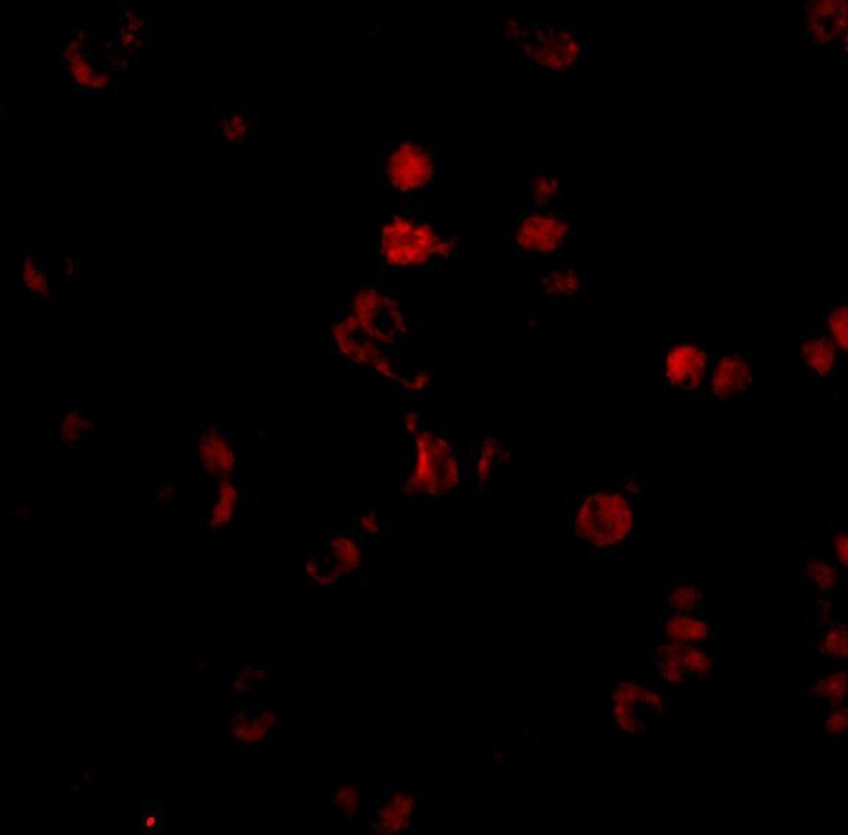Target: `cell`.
<instances>
[{
  "label": "cell",
  "mask_w": 848,
  "mask_h": 835,
  "mask_svg": "<svg viewBox=\"0 0 848 835\" xmlns=\"http://www.w3.org/2000/svg\"><path fill=\"white\" fill-rule=\"evenodd\" d=\"M655 480L656 474L646 471L591 474L585 490L572 496L569 536L581 542L595 559H631L635 513L654 491Z\"/></svg>",
  "instance_id": "6da1fadb"
},
{
  "label": "cell",
  "mask_w": 848,
  "mask_h": 835,
  "mask_svg": "<svg viewBox=\"0 0 848 835\" xmlns=\"http://www.w3.org/2000/svg\"><path fill=\"white\" fill-rule=\"evenodd\" d=\"M468 242L449 232L422 203L399 204L376 220L378 267L395 276H427L467 255Z\"/></svg>",
  "instance_id": "7a4b0ae2"
},
{
  "label": "cell",
  "mask_w": 848,
  "mask_h": 835,
  "mask_svg": "<svg viewBox=\"0 0 848 835\" xmlns=\"http://www.w3.org/2000/svg\"><path fill=\"white\" fill-rule=\"evenodd\" d=\"M446 145L404 134L382 142L377 155L378 199L399 204L422 203L445 181Z\"/></svg>",
  "instance_id": "3957f363"
},
{
  "label": "cell",
  "mask_w": 848,
  "mask_h": 835,
  "mask_svg": "<svg viewBox=\"0 0 848 835\" xmlns=\"http://www.w3.org/2000/svg\"><path fill=\"white\" fill-rule=\"evenodd\" d=\"M498 38L502 46L516 51L522 63L538 71H576L587 55V38L581 29L565 24H524L509 11H498Z\"/></svg>",
  "instance_id": "277c9868"
},
{
  "label": "cell",
  "mask_w": 848,
  "mask_h": 835,
  "mask_svg": "<svg viewBox=\"0 0 848 835\" xmlns=\"http://www.w3.org/2000/svg\"><path fill=\"white\" fill-rule=\"evenodd\" d=\"M711 352L702 330L659 333L658 393L660 400L699 402Z\"/></svg>",
  "instance_id": "5b68a950"
},
{
  "label": "cell",
  "mask_w": 848,
  "mask_h": 835,
  "mask_svg": "<svg viewBox=\"0 0 848 835\" xmlns=\"http://www.w3.org/2000/svg\"><path fill=\"white\" fill-rule=\"evenodd\" d=\"M462 482V463L447 438L433 430L413 436L412 465L403 490L411 496L440 498Z\"/></svg>",
  "instance_id": "8992f818"
},
{
  "label": "cell",
  "mask_w": 848,
  "mask_h": 835,
  "mask_svg": "<svg viewBox=\"0 0 848 835\" xmlns=\"http://www.w3.org/2000/svg\"><path fill=\"white\" fill-rule=\"evenodd\" d=\"M578 233L576 216L524 208L512 224L509 241L517 258L547 259L562 254Z\"/></svg>",
  "instance_id": "52a82bcc"
},
{
  "label": "cell",
  "mask_w": 848,
  "mask_h": 835,
  "mask_svg": "<svg viewBox=\"0 0 848 835\" xmlns=\"http://www.w3.org/2000/svg\"><path fill=\"white\" fill-rule=\"evenodd\" d=\"M346 311L369 337L386 349L406 341L412 332L411 312L381 287L364 286L356 289Z\"/></svg>",
  "instance_id": "ba28073f"
},
{
  "label": "cell",
  "mask_w": 848,
  "mask_h": 835,
  "mask_svg": "<svg viewBox=\"0 0 848 835\" xmlns=\"http://www.w3.org/2000/svg\"><path fill=\"white\" fill-rule=\"evenodd\" d=\"M755 356L713 352L708 356L706 376L699 402L726 404L750 398L758 389Z\"/></svg>",
  "instance_id": "9c48e42d"
},
{
  "label": "cell",
  "mask_w": 848,
  "mask_h": 835,
  "mask_svg": "<svg viewBox=\"0 0 848 835\" xmlns=\"http://www.w3.org/2000/svg\"><path fill=\"white\" fill-rule=\"evenodd\" d=\"M665 712L667 700L659 690L651 687L622 681L612 691L613 721L626 736H645Z\"/></svg>",
  "instance_id": "30bf717a"
},
{
  "label": "cell",
  "mask_w": 848,
  "mask_h": 835,
  "mask_svg": "<svg viewBox=\"0 0 848 835\" xmlns=\"http://www.w3.org/2000/svg\"><path fill=\"white\" fill-rule=\"evenodd\" d=\"M332 337L334 346L341 352L343 358L350 360L359 367L372 368L381 377L390 381H402L398 369L391 364L389 349L381 346L380 343L369 337L350 313L343 311L338 319L332 325Z\"/></svg>",
  "instance_id": "8fae6325"
},
{
  "label": "cell",
  "mask_w": 848,
  "mask_h": 835,
  "mask_svg": "<svg viewBox=\"0 0 848 835\" xmlns=\"http://www.w3.org/2000/svg\"><path fill=\"white\" fill-rule=\"evenodd\" d=\"M655 667L660 680L671 687H680L689 680H707L716 671L715 659L703 646L667 641L655 647Z\"/></svg>",
  "instance_id": "7c38bea8"
},
{
  "label": "cell",
  "mask_w": 848,
  "mask_h": 835,
  "mask_svg": "<svg viewBox=\"0 0 848 835\" xmlns=\"http://www.w3.org/2000/svg\"><path fill=\"white\" fill-rule=\"evenodd\" d=\"M420 813V795L412 787L394 786L377 793L371 804L369 826L381 835L411 834Z\"/></svg>",
  "instance_id": "4fadbf2b"
},
{
  "label": "cell",
  "mask_w": 848,
  "mask_h": 835,
  "mask_svg": "<svg viewBox=\"0 0 848 835\" xmlns=\"http://www.w3.org/2000/svg\"><path fill=\"white\" fill-rule=\"evenodd\" d=\"M804 30L813 45L847 46V5L843 0H816L804 8Z\"/></svg>",
  "instance_id": "5bb4252c"
},
{
  "label": "cell",
  "mask_w": 848,
  "mask_h": 835,
  "mask_svg": "<svg viewBox=\"0 0 848 835\" xmlns=\"http://www.w3.org/2000/svg\"><path fill=\"white\" fill-rule=\"evenodd\" d=\"M800 369L806 378L846 377V359L822 329L808 330L800 337Z\"/></svg>",
  "instance_id": "9a60e30c"
},
{
  "label": "cell",
  "mask_w": 848,
  "mask_h": 835,
  "mask_svg": "<svg viewBox=\"0 0 848 835\" xmlns=\"http://www.w3.org/2000/svg\"><path fill=\"white\" fill-rule=\"evenodd\" d=\"M585 272L578 260H558L543 271V294L550 303H581L585 293Z\"/></svg>",
  "instance_id": "2e32d148"
},
{
  "label": "cell",
  "mask_w": 848,
  "mask_h": 835,
  "mask_svg": "<svg viewBox=\"0 0 848 835\" xmlns=\"http://www.w3.org/2000/svg\"><path fill=\"white\" fill-rule=\"evenodd\" d=\"M525 208L532 211H559L564 200V178L556 169H533L526 172Z\"/></svg>",
  "instance_id": "e0dca14e"
},
{
  "label": "cell",
  "mask_w": 848,
  "mask_h": 835,
  "mask_svg": "<svg viewBox=\"0 0 848 835\" xmlns=\"http://www.w3.org/2000/svg\"><path fill=\"white\" fill-rule=\"evenodd\" d=\"M199 467L215 480H230L236 467V455L232 443L219 430H209L198 442Z\"/></svg>",
  "instance_id": "ac0fdd59"
},
{
  "label": "cell",
  "mask_w": 848,
  "mask_h": 835,
  "mask_svg": "<svg viewBox=\"0 0 848 835\" xmlns=\"http://www.w3.org/2000/svg\"><path fill=\"white\" fill-rule=\"evenodd\" d=\"M704 578L702 571L680 569L665 587L663 598L669 611L699 613L704 606Z\"/></svg>",
  "instance_id": "d6986e66"
},
{
  "label": "cell",
  "mask_w": 848,
  "mask_h": 835,
  "mask_svg": "<svg viewBox=\"0 0 848 835\" xmlns=\"http://www.w3.org/2000/svg\"><path fill=\"white\" fill-rule=\"evenodd\" d=\"M330 567L346 578L356 576L367 565L364 543L354 533L334 532L327 538Z\"/></svg>",
  "instance_id": "ffe728a7"
},
{
  "label": "cell",
  "mask_w": 848,
  "mask_h": 835,
  "mask_svg": "<svg viewBox=\"0 0 848 835\" xmlns=\"http://www.w3.org/2000/svg\"><path fill=\"white\" fill-rule=\"evenodd\" d=\"M663 641L687 646H704L712 638L713 626L699 613L671 612L660 626Z\"/></svg>",
  "instance_id": "44dd1931"
},
{
  "label": "cell",
  "mask_w": 848,
  "mask_h": 835,
  "mask_svg": "<svg viewBox=\"0 0 848 835\" xmlns=\"http://www.w3.org/2000/svg\"><path fill=\"white\" fill-rule=\"evenodd\" d=\"M332 811L338 821L358 824L367 812L368 791L364 778H346L333 786Z\"/></svg>",
  "instance_id": "7402d4cb"
},
{
  "label": "cell",
  "mask_w": 848,
  "mask_h": 835,
  "mask_svg": "<svg viewBox=\"0 0 848 835\" xmlns=\"http://www.w3.org/2000/svg\"><path fill=\"white\" fill-rule=\"evenodd\" d=\"M803 577L806 584L819 594H833L844 584L846 572L830 559L822 547L803 556Z\"/></svg>",
  "instance_id": "603a6c76"
},
{
  "label": "cell",
  "mask_w": 848,
  "mask_h": 835,
  "mask_svg": "<svg viewBox=\"0 0 848 835\" xmlns=\"http://www.w3.org/2000/svg\"><path fill=\"white\" fill-rule=\"evenodd\" d=\"M278 716L272 709L258 712H241L230 722V733L242 745H258L272 733Z\"/></svg>",
  "instance_id": "cb8c5ba5"
},
{
  "label": "cell",
  "mask_w": 848,
  "mask_h": 835,
  "mask_svg": "<svg viewBox=\"0 0 848 835\" xmlns=\"http://www.w3.org/2000/svg\"><path fill=\"white\" fill-rule=\"evenodd\" d=\"M848 693V673L846 669H833L815 678L808 686L807 699L813 703L828 704L829 708L844 704Z\"/></svg>",
  "instance_id": "d4e9b609"
},
{
  "label": "cell",
  "mask_w": 848,
  "mask_h": 835,
  "mask_svg": "<svg viewBox=\"0 0 848 835\" xmlns=\"http://www.w3.org/2000/svg\"><path fill=\"white\" fill-rule=\"evenodd\" d=\"M82 43L74 41L69 43L64 52V59L67 60L69 73L74 81L82 89L103 90L110 85V74L96 73L93 65L81 55Z\"/></svg>",
  "instance_id": "484cf974"
},
{
  "label": "cell",
  "mask_w": 848,
  "mask_h": 835,
  "mask_svg": "<svg viewBox=\"0 0 848 835\" xmlns=\"http://www.w3.org/2000/svg\"><path fill=\"white\" fill-rule=\"evenodd\" d=\"M847 300L846 298H839L837 302L829 304L824 313V325L822 330L830 337V341L835 343L839 354L847 360L848 355V319H847Z\"/></svg>",
  "instance_id": "4316f807"
},
{
  "label": "cell",
  "mask_w": 848,
  "mask_h": 835,
  "mask_svg": "<svg viewBox=\"0 0 848 835\" xmlns=\"http://www.w3.org/2000/svg\"><path fill=\"white\" fill-rule=\"evenodd\" d=\"M816 652L829 663H844L848 658V632L846 624L834 622L817 638Z\"/></svg>",
  "instance_id": "83f0119b"
},
{
  "label": "cell",
  "mask_w": 848,
  "mask_h": 835,
  "mask_svg": "<svg viewBox=\"0 0 848 835\" xmlns=\"http://www.w3.org/2000/svg\"><path fill=\"white\" fill-rule=\"evenodd\" d=\"M512 452L507 450L498 438H486L482 442L481 449L476 459V478L484 485L493 476L494 469L504 467L507 464V456Z\"/></svg>",
  "instance_id": "f1b7e54d"
},
{
  "label": "cell",
  "mask_w": 848,
  "mask_h": 835,
  "mask_svg": "<svg viewBox=\"0 0 848 835\" xmlns=\"http://www.w3.org/2000/svg\"><path fill=\"white\" fill-rule=\"evenodd\" d=\"M238 503V489L230 480H221L219 482V493H216V502L211 511V520H209V527L214 530H221L227 527L232 522L234 513Z\"/></svg>",
  "instance_id": "f546056e"
},
{
  "label": "cell",
  "mask_w": 848,
  "mask_h": 835,
  "mask_svg": "<svg viewBox=\"0 0 848 835\" xmlns=\"http://www.w3.org/2000/svg\"><path fill=\"white\" fill-rule=\"evenodd\" d=\"M826 554L830 556V559L841 568L843 572H847L848 568V533L846 528V521L839 522V524H829L828 536H826Z\"/></svg>",
  "instance_id": "4dcf8cb0"
},
{
  "label": "cell",
  "mask_w": 848,
  "mask_h": 835,
  "mask_svg": "<svg viewBox=\"0 0 848 835\" xmlns=\"http://www.w3.org/2000/svg\"><path fill=\"white\" fill-rule=\"evenodd\" d=\"M24 285L27 287V290L42 296V298L51 296L47 277L45 271H43L41 263L30 255L25 258L24 263Z\"/></svg>",
  "instance_id": "1f68e13d"
},
{
  "label": "cell",
  "mask_w": 848,
  "mask_h": 835,
  "mask_svg": "<svg viewBox=\"0 0 848 835\" xmlns=\"http://www.w3.org/2000/svg\"><path fill=\"white\" fill-rule=\"evenodd\" d=\"M848 730V709L846 704L833 706L826 713L824 733L829 738L846 737Z\"/></svg>",
  "instance_id": "d6a6232c"
},
{
  "label": "cell",
  "mask_w": 848,
  "mask_h": 835,
  "mask_svg": "<svg viewBox=\"0 0 848 835\" xmlns=\"http://www.w3.org/2000/svg\"><path fill=\"white\" fill-rule=\"evenodd\" d=\"M90 428L89 420L81 412L71 411L64 416L63 420V438L64 442H78L82 437V434Z\"/></svg>",
  "instance_id": "836d02e7"
},
{
  "label": "cell",
  "mask_w": 848,
  "mask_h": 835,
  "mask_svg": "<svg viewBox=\"0 0 848 835\" xmlns=\"http://www.w3.org/2000/svg\"><path fill=\"white\" fill-rule=\"evenodd\" d=\"M359 528L362 530L368 536H377L381 532L380 520H378L376 513H364L358 520Z\"/></svg>",
  "instance_id": "e575fe53"
},
{
  "label": "cell",
  "mask_w": 848,
  "mask_h": 835,
  "mask_svg": "<svg viewBox=\"0 0 848 835\" xmlns=\"http://www.w3.org/2000/svg\"><path fill=\"white\" fill-rule=\"evenodd\" d=\"M136 34L130 32L125 33L123 38H121V45H123V47L134 46L136 45Z\"/></svg>",
  "instance_id": "d590c367"
}]
</instances>
